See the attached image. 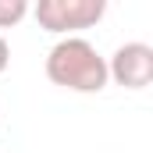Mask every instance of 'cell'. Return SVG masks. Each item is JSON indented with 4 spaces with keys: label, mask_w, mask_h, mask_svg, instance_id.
I'll return each mask as SVG.
<instances>
[{
    "label": "cell",
    "mask_w": 153,
    "mask_h": 153,
    "mask_svg": "<svg viewBox=\"0 0 153 153\" xmlns=\"http://www.w3.org/2000/svg\"><path fill=\"white\" fill-rule=\"evenodd\" d=\"M7 64H11V46H7V39L0 36V75L7 71Z\"/></svg>",
    "instance_id": "cell-5"
},
{
    "label": "cell",
    "mask_w": 153,
    "mask_h": 153,
    "mask_svg": "<svg viewBox=\"0 0 153 153\" xmlns=\"http://www.w3.org/2000/svg\"><path fill=\"white\" fill-rule=\"evenodd\" d=\"M46 78L68 93H100L107 89V61L82 36L57 39L46 53Z\"/></svg>",
    "instance_id": "cell-1"
},
{
    "label": "cell",
    "mask_w": 153,
    "mask_h": 153,
    "mask_svg": "<svg viewBox=\"0 0 153 153\" xmlns=\"http://www.w3.org/2000/svg\"><path fill=\"white\" fill-rule=\"evenodd\" d=\"M32 14H36L39 29L68 39L82 29H93L107 14V0H39Z\"/></svg>",
    "instance_id": "cell-2"
},
{
    "label": "cell",
    "mask_w": 153,
    "mask_h": 153,
    "mask_svg": "<svg viewBox=\"0 0 153 153\" xmlns=\"http://www.w3.org/2000/svg\"><path fill=\"white\" fill-rule=\"evenodd\" d=\"M107 78L125 89H146L153 82V46L146 43H121L107 61Z\"/></svg>",
    "instance_id": "cell-3"
},
{
    "label": "cell",
    "mask_w": 153,
    "mask_h": 153,
    "mask_svg": "<svg viewBox=\"0 0 153 153\" xmlns=\"http://www.w3.org/2000/svg\"><path fill=\"white\" fill-rule=\"evenodd\" d=\"M25 14H29V4L25 0H0V29L18 25Z\"/></svg>",
    "instance_id": "cell-4"
}]
</instances>
